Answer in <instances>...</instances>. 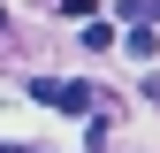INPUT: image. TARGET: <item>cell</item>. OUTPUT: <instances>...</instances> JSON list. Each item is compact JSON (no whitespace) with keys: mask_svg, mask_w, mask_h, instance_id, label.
Returning a JSON list of instances; mask_svg holds the SVG:
<instances>
[{"mask_svg":"<svg viewBox=\"0 0 160 153\" xmlns=\"http://www.w3.org/2000/svg\"><path fill=\"white\" fill-rule=\"evenodd\" d=\"M31 100L61 107V115H92V84H69V76H31Z\"/></svg>","mask_w":160,"mask_h":153,"instance_id":"cell-1","label":"cell"},{"mask_svg":"<svg viewBox=\"0 0 160 153\" xmlns=\"http://www.w3.org/2000/svg\"><path fill=\"white\" fill-rule=\"evenodd\" d=\"M152 46H160L152 23H130V61H152Z\"/></svg>","mask_w":160,"mask_h":153,"instance_id":"cell-2","label":"cell"},{"mask_svg":"<svg viewBox=\"0 0 160 153\" xmlns=\"http://www.w3.org/2000/svg\"><path fill=\"white\" fill-rule=\"evenodd\" d=\"M0 153H31V145H8V138H0Z\"/></svg>","mask_w":160,"mask_h":153,"instance_id":"cell-3","label":"cell"},{"mask_svg":"<svg viewBox=\"0 0 160 153\" xmlns=\"http://www.w3.org/2000/svg\"><path fill=\"white\" fill-rule=\"evenodd\" d=\"M0 31H8V15H0Z\"/></svg>","mask_w":160,"mask_h":153,"instance_id":"cell-4","label":"cell"}]
</instances>
